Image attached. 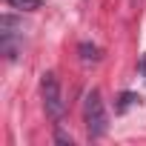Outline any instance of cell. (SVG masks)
Wrapping results in <instances>:
<instances>
[{
    "instance_id": "1",
    "label": "cell",
    "mask_w": 146,
    "mask_h": 146,
    "mask_svg": "<svg viewBox=\"0 0 146 146\" xmlns=\"http://www.w3.org/2000/svg\"><path fill=\"white\" fill-rule=\"evenodd\" d=\"M83 123H86L89 137H103L109 129V115H106V106L98 89H92L83 100Z\"/></svg>"
},
{
    "instance_id": "2",
    "label": "cell",
    "mask_w": 146,
    "mask_h": 146,
    "mask_svg": "<svg viewBox=\"0 0 146 146\" xmlns=\"http://www.w3.org/2000/svg\"><path fill=\"white\" fill-rule=\"evenodd\" d=\"M40 95H43V109L46 115L60 123L63 120V112H66V103H63V92H60V83L54 78V72H46V75L40 78Z\"/></svg>"
},
{
    "instance_id": "3",
    "label": "cell",
    "mask_w": 146,
    "mask_h": 146,
    "mask_svg": "<svg viewBox=\"0 0 146 146\" xmlns=\"http://www.w3.org/2000/svg\"><path fill=\"white\" fill-rule=\"evenodd\" d=\"M12 9H20V12H37L43 6V0H6Z\"/></svg>"
},
{
    "instance_id": "4",
    "label": "cell",
    "mask_w": 146,
    "mask_h": 146,
    "mask_svg": "<svg viewBox=\"0 0 146 146\" xmlns=\"http://www.w3.org/2000/svg\"><path fill=\"white\" fill-rule=\"evenodd\" d=\"M80 57H83L86 63H89V60L95 63V60H100V49H98V46H89V43H80Z\"/></svg>"
},
{
    "instance_id": "5",
    "label": "cell",
    "mask_w": 146,
    "mask_h": 146,
    "mask_svg": "<svg viewBox=\"0 0 146 146\" xmlns=\"http://www.w3.org/2000/svg\"><path fill=\"white\" fill-rule=\"evenodd\" d=\"M135 103H140V95H135V92H123V98H120V112H126L129 106H135Z\"/></svg>"
},
{
    "instance_id": "6",
    "label": "cell",
    "mask_w": 146,
    "mask_h": 146,
    "mask_svg": "<svg viewBox=\"0 0 146 146\" xmlns=\"http://www.w3.org/2000/svg\"><path fill=\"white\" fill-rule=\"evenodd\" d=\"M57 143H72V135H66V132L57 129Z\"/></svg>"
},
{
    "instance_id": "7",
    "label": "cell",
    "mask_w": 146,
    "mask_h": 146,
    "mask_svg": "<svg viewBox=\"0 0 146 146\" xmlns=\"http://www.w3.org/2000/svg\"><path fill=\"white\" fill-rule=\"evenodd\" d=\"M140 75H143V78H146V57H143V60H140Z\"/></svg>"
}]
</instances>
